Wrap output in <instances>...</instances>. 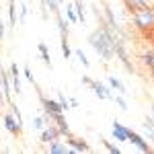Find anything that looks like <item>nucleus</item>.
<instances>
[{"label": "nucleus", "mask_w": 154, "mask_h": 154, "mask_svg": "<svg viewBox=\"0 0 154 154\" xmlns=\"http://www.w3.org/2000/svg\"><path fill=\"white\" fill-rule=\"evenodd\" d=\"M60 134H58V128H56V123H51V125H45L43 130L39 131V140L41 144H49L54 142V140H58Z\"/></svg>", "instance_id": "obj_8"}, {"label": "nucleus", "mask_w": 154, "mask_h": 154, "mask_svg": "<svg viewBox=\"0 0 154 154\" xmlns=\"http://www.w3.org/2000/svg\"><path fill=\"white\" fill-rule=\"evenodd\" d=\"M2 123H4V128L11 131L12 136H21L23 128L17 123V119H14V115H12V113H4V115H2Z\"/></svg>", "instance_id": "obj_9"}, {"label": "nucleus", "mask_w": 154, "mask_h": 154, "mask_svg": "<svg viewBox=\"0 0 154 154\" xmlns=\"http://www.w3.org/2000/svg\"><path fill=\"white\" fill-rule=\"evenodd\" d=\"M8 101H6V97H4V91H2V84H0V109L6 105Z\"/></svg>", "instance_id": "obj_32"}, {"label": "nucleus", "mask_w": 154, "mask_h": 154, "mask_svg": "<svg viewBox=\"0 0 154 154\" xmlns=\"http://www.w3.org/2000/svg\"><path fill=\"white\" fill-rule=\"evenodd\" d=\"M74 11L78 14V23H86V17H84V0H76L74 2Z\"/></svg>", "instance_id": "obj_18"}, {"label": "nucleus", "mask_w": 154, "mask_h": 154, "mask_svg": "<svg viewBox=\"0 0 154 154\" xmlns=\"http://www.w3.org/2000/svg\"><path fill=\"white\" fill-rule=\"evenodd\" d=\"M144 128L154 130V115H146V117H144Z\"/></svg>", "instance_id": "obj_29"}, {"label": "nucleus", "mask_w": 154, "mask_h": 154, "mask_svg": "<svg viewBox=\"0 0 154 154\" xmlns=\"http://www.w3.org/2000/svg\"><path fill=\"white\" fill-rule=\"evenodd\" d=\"M48 11L58 14L60 12V2L58 0H41V17L48 19Z\"/></svg>", "instance_id": "obj_12"}, {"label": "nucleus", "mask_w": 154, "mask_h": 154, "mask_svg": "<svg viewBox=\"0 0 154 154\" xmlns=\"http://www.w3.org/2000/svg\"><path fill=\"white\" fill-rule=\"evenodd\" d=\"M27 14H29V8L25 2H19V25H25L27 21Z\"/></svg>", "instance_id": "obj_24"}, {"label": "nucleus", "mask_w": 154, "mask_h": 154, "mask_svg": "<svg viewBox=\"0 0 154 154\" xmlns=\"http://www.w3.org/2000/svg\"><path fill=\"white\" fill-rule=\"evenodd\" d=\"M101 144H103V146H105V148H107V150H109L111 154H119V152H121V150H119V146L111 144L109 140H105V138H101Z\"/></svg>", "instance_id": "obj_26"}, {"label": "nucleus", "mask_w": 154, "mask_h": 154, "mask_svg": "<svg viewBox=\"0 0 154 154\" xmlns=\"http://www.w3.org/2000/svg\"><path fill=\"white\" fill-rule=\"evenodd\" d=\"M23 76L27 78V82L31 84V86H35V88H37V82H35V78H33V74H31V68H29V66H25V68H23Z\"/></svg>", "instance_id": "obj_27"}, {"label": "nucleus", "mask_w": 154, "mask_h": 154, "mask_svg": "<svg viewBox=\"0 0 154 154\" xmlns=\"http://www.w3.org/2000/svg\"><path fill=\"white\" fill-rule=\"evenodd\" d=\"M128 142H131V146H136L140 152H146V154L154 152V148L148 144V140H146L144 136H140L138 131H134L130 125H128Z\"/></svg>", "instance_id": "obj_3"}, {"label": "nucleus", "mask_w": 154, "mask_h": 154, "mask_svg": "<svg viewBox=\"0 0 154 154\" xmlns=\"http://www.w3.org/2000/svg\"><path fill=\"white\" fill-rule=\"evenodd\" d=\"M107 84H109L113 91H117L119 95H128V88H125V84L121 82L117 76H107Z\"/></svg>", "instance_id": "obj_15"}, {"label": "nucleus", "mask_w": 154, "mask_h": 154, "mask_svg": "<svg viewBox=\"0 0 154 154\" xmlns=\"http://www.w3.org/2000/svg\"><path fill=\"white\" fill-rule=\"evenodd\" d=\"M8 2H14V0H8Z\"/></svg>", "instance_id": "obj_38"}, {"label": "nucleus", "mask_w": 154, "mask_h": 154, "mask_svg": "<svg viewBox=\"0 0 154 154\" xmlns=\"http://www.w3.org/2000/svg\"><path fill=\"white\" fill-rule=\"evenodd\" d=\"M58 101H60V105H62L64 111H70V103H68V99L62 95V93H58Z\"/></svg>", "instance_id": "obj_28"}, {"label": "nucleus", "mask_w": 154, "mask_h": 154, "mask_svg": "<svg viewBox=\"0 0 154 154\" xmlns=\"http://www.w3.org/2000/svg\"><path fill=\"white\" fill-rule=\"evenodd\" d=\"M74 56L78 58V62L82 64L84 68H91V60L86 58V54H84V51H82V49H80V48H78V49H74Z\"/></svg>", "instance_id": "obj_21"}, {"label": "nucleus", "mask_w": 154, "mask_h": 154, "mask_svg": "<svg viewBox=\"0 0 154 154\" xmlns=\"http://www.w3.org/2000/svg\"><path fill=\"white\" fill-rule=\"evenodd\" d=\"M37 51L41 54V60H43V64L48 66L49 70H54V64H51V56H49L48 43H43V41H39V43H37Z\"/></svg>", "instance_id": "obj_14"}, {"label": "nucleus", "mask_w": 154, "mask_h": 154, "mask_svg": "<svg viewBox=\"0 0 154 154\" xmlns=\"http://www.w3.org/2000/svg\"><path fill=\"white\" fill-rule=\"evenodd\" d=\"M4 31H6V25H4L2 21H0V41L4 39Z\"/></svg>", "instance_id": "obj_34"}, {"label": "nucleus", "mask_w": 154, "mask_h": 154, "mask_svg": "<svg viewBox=\"0 0 154 154\" xmlns=\"http://www.w3.org/2000/svg\"><path fill=\"white\" fill-rule=\"evenodd\" d=\"M115 56L119 58V62L123 64V68L130 72V74L136 72V68H134V64H131L130 56H128V49H125V45H123V39H117V41H115Z\"/></svg>", "instance_id": "obj_4"}, {"label": "nucleus", "mask_w": 154, "mask_h": 154, "mask_svg": "<svg viewBox=\"0 0 154 154\" xmlns=\"http://www.w3.org/2000/svg\"><path fill=\"white\" fill-rule=\"evenodd\" d=\"M150 113H152V115H154V103H152V105H150Z\"/></svg>", "instance_id": "obj_35"}, {"label": "nucleus", "mask_w": 154, "mask_h": 154, "mask_svg": "<svg viewBox=\"0 0 154 154\" xmlns=\"http://www.w3.org/2000/svg\"><path fill=\"white\" fill-rule=\"evenodd\" d=\"M66 19H68V23H70V25L78 23V14H76V11H74V2L66 6Z\"/></svg>", "instance_id": "obj_20"}, {"label": "nucleus", "mask_w": 154, "mask_h": 154, "mask_svg": "<svg viewBox=\"0 0 154 154\" xmlns=\"http://www.w3.org/2000/svg\"><path fill=\"white\" fill-rule=\"evenodd\" d=\"M113 103L121 109V111H128V101H125V95H113Z\"/></svg>", "instance_id": "obj_23"}, {"label": "nucleus", "mask_w": 154, "mask_h": 154, "mask_svg": "<svg viewBox=\"0 0 154 154\" xmlns=\"http://www.w3.org/2000/svg\"><path fill=\"white\" fill-rule=\"evenodd\" d=\"M66 142H68V146H70V152H91V146L84 142V140H80V138L70 136Z\"/></svg>", "instance_id": "obj_10"}, {"label": "nucleus", "mask_w": 154, "mask_h": 154, "mask_svg": "<svg viewBox=\"0 0 154 154\" xmlns=\"http://www.w3.org/2000/svg\"><path fill=\"white\" fill-rule=\"evenodd\" d=\"M93 93H95L99 99H103V101H113V88H111L109 84H105V82L95 80V84H93Z\"/></svg>", "instance_id": "obj_6"}, {"label": "nucleus", "mask_w": 154, "mask_h": 154, "mask_svg": "<svg viewBox=\"0 0 154 154\" xmlns=\"http://www.w3.org/2000/svg\"><path fill=\"white\" fill-rule=\"evenodd\" d=\"M60 48H62V56H64V60H70L72 56H74V51L70 49V43H68V37H62Z\"/></svg>", "instance_id": "obj_19"}, {"label": "nucleus", "mask_w": 154, "mask_h": 154, "mask_svg": "<svg viewBox=\"0 0 154 154\" xmlns=\"http://www.w3.org/2000/svg\"><path fill=\"white\" fill-rule=\"evenodd\" d=\"M131 23L138 31H150L154 29V8L140 6L131 11Z\"/></svg>", "instance_id": "obj_2"}, {"label": "nucleus", "mask_w": 154, "mask_h": 154, "mask_svg": "<svg viewBox=\"0 0 154 154\" xmlns=\"http://www.w3.org/2000/svg\"><path fill=\"white\" fill-rule=\"evenodd\" d=\"M48 146H49V148H48L49 154H66V152H70L68 142H60V138H58V140H54V142H49Z\"/></svg>", "instance_id": "obj_13"}, {"label": "nucleus", "mask_w": 154, "mask_h": 154, "mask_svg": "<svg viewBox=\"0 0 154 154\" xmlns=\"http://www.w3.org/2000/svg\"><path fill=\"white\" fill-rule=\"evenodd\" d=\"M8 76H11V84H12V93L23 95V86H21V70L17 64H11L8 68Z\"/></svg>", "instance_id": "obj_5"}, {"label": "nucleus", "mask_w": 154, "mask_h": 154, "mask_svg": "<svg viewBox=\"0 0 154 154\" xmlns=\"http://www.w3.org/2000/svg\"><path fill=\"white\" fill-rule=\"evenodd\" d=\"M111 134H113L115 142H128V125H123L117 119H113V123H111Z\"/></svg>", "instance_id": "obj_7"}, {"label": "nucleus", "mask_w": 154, "mask_h": 154, "mask_svg": "<svg viewBox=\"0 0 154 154\" xmlns=\"http://www.w3.org/2000/svg\"><path fill=\"white\" fill-rule=\"evenodd\" d=\"M144 138H146V140H150V142H154V130L144 128Z\"/></svg>", "instance_id": "obj_30"}, {"label": "nucleus", "mask_w": 154, "mask_h": 154, "mask_svg": "<svg viewBox=\"0 0 154 154\" xmlns=\"http://www.w3.org/2000/svg\"><path fill=\"white\" fill-rule=\"evenodd\" d=\"M2 70H4V68H2V62H0V72H2Z\"/></svg>", "instance_id": "obj_36"}, {"label": "nucleus", "mask_w": 154, "mask_h": 154, "mask_svg": "<svg viewBox=\"0 0 154 154\" xmlns=\"http://www.w3.org/2000/svg\"><path fill=\"white\" fill-rule=\"evenodd\" d=\"M68 103H70V109H76V107H78V99L70 97V99H68Z\"/></svg>", "instance_id": "obj_33"}, {"label": "nucleus", "mask_w": 154, "mask_h": 154, "mask_svg": "<svg viewBox=\"0 0 154 154\" xmlns=\"http://www.w3.org/2000/svg\"><path fill=\"white\" fill-rule=\"evenodd\" d=\"M117 39H119L117 33H115L107 23H103L99 29H95V31L88 33V43H91V48L95 49L97 56L103 60L105 64H109L111 60L115 58V41H117Z\"/></svg>", "instance_id": "obj_1"}, {"label": "nucleus", "mask_w": 154, "mask_h": 154, "mask_svg": "<svg viewBox=\"0 0 154 154\" xmlns=\"http://www.w3.org/2000/svg\"><path fill=\"white\" fill-rule=\"evenodd\" d=\"M56 23H58L60 37H68V27H70V23H68V19H64V17H62V12L56 14Z\"/></svg>", "instance_id": "obj_16"}, {"label": "nucleus", "mask_w": 154, "mask_h": 154, "mask_svg": "<svg viewBox=\"0 0 154 154\" xmlns=\"http://www.w3.org/2000/svg\"><path fill=\"white\" fill-rule=\"evenodd\" d=\"M8 25H11V29H17V25H19V19H17V4H14V2H8Z\"/></svg>", "instance_id": "obj_17"}, {"label": "nucleus", "mask_w": 154, "mask_h": 154, "mask_svg": "<svg viewBox=\"0 0 154 154\" xmlns=\"http://www.w3.org/2000/svg\"><path fill=\"white\" fill-rule=\"evenodd\" d=\"M58 2H60V4H64V2H66V0H58Z\"/></svg>", "instance_id": "obj_37"}, {"label": "nucleus", "mask_w": 154, "mask_h": 154, "mask_svg": "<svg viewBox=\"0 0 154 154\" xmlns=\"http://www.w3.org/2000/svg\"><path fill=\"white\" fill-rule=\"evenodd\" d=\"M45 125H48V121H45V117H43V113L37 115V117H33V130L35 131H41Z\"/></svg>", "instance_id": "obj_22"}, {"label": "nucleus", "mask_w": 154, "mask_h": 154, "mask_svg": "<svg viewBox=\"0 0 154 154\" xmlns=\"http://www.w3.org/2000/svg\"><path fill=\"white\" fill-rule=\"evenodd\" d=\"M82 84H84V86H88V88H93V84H95V80H93L91 76H86V74H84V76H82Z\"/></svg>", "instance_id": "obj_31"}, {"label": "nucleus", "mask_w": 154, "mask_h": 154, "mask_svg": "<svg viewBox=\"0 0 154 154\" xmlns=\"http://www.w3.org/2000/svg\"><path fill=\"white\" fill-rule=\"evenodd\" d=\"M11 113L14 115V119H17V123H19L21 128H23V125H25V121H23V115H21V109L17 107V103H11Z\"/></svg>", "instance_id": "obj_25"}, {"label": "nucleus", "mask_w": 154, "mask_h": 154, "mask_svg": "<svg viewBox=\"0 0 154 154\" xmlns=\"http://www.w3.org/2000/svg\"><path fill=\"white\" fill-rule=\"evenodd\" d=\"M103 17H105L107 25H109V27H111L115 33L121 29V27H119V23H117V19H115V12H113V8H111L109 4H105V6H103Z\"/></svg>", "instance_id": "obj_11"}]
</instances>
